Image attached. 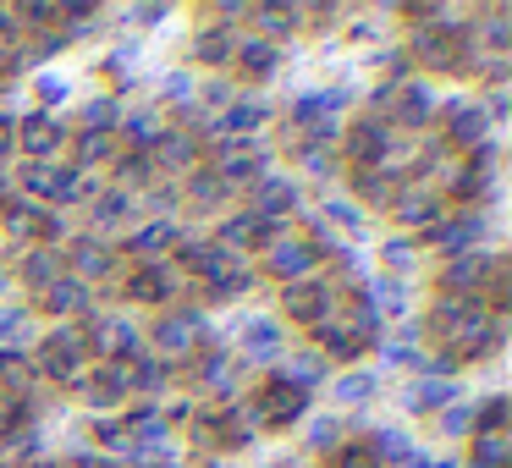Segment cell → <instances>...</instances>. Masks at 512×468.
Returning a JSON list of instances; mask_svg holds the SVG:
<instances>
[{"label":"cell","instance_id":"d590c367","mask_svg":"<svg viewBox=\"0 0 512 468\" xmlns=\"http://www.w3.org/2000/svg\"><path fill=\"white\" fill-rule=\"evenodd\" d=\"M133 336H138V331H133L127 320H111V325L100 331V347H105V353H122V358H127V353H133Z\"/></svg>","mask_w":512,"mask_h":468},{"label":"cell","instance_id":"f907efd6","mask_svg":"<svg viewBox=\"0 0 512 468\" xmlns=\"http://www.w3.org/2000/svg\"><path fill=\"white\" fill-rule=\"evenodd\" d=\"M380 358H386V364H408V358H413V336H397Z\"/></svg>","mask_w":512,"mask_h":468},{"label":"cell","instance_id":"680465c9","mask_svg":"<svg viewBox=\"0 0 512 468\" xmlns=\"http://www.w3.org/2000/svg\"><path fill=\"white\" fill-rule=\"evenodd\" d=\"M342 468H369V452H358V446H347V452H342Z\"/></svg>","mask_w":512,"mask_h":468},{"label":"cell","instance_id":"277c9868","mask_svg":"<svg viewBox=\"0 0 512 468\" xmlns=\"http://www.w3.org/2000/svg\"><path fill=\"white\" fill-rule=\"evenodd\" d=\"M61 138H67V127H61L50 111H34V116L23 122V133H17V144L28 149V160H56Z\"/></svg>","mask_w":512,"mask_h":468},{"label":"cell","instance_id":"d6a6232c","mask_svg":"<svg viewBox=\"0 0 512 468\" xmlns=\"http://www.w3.org/2000/svg\"><path fill=\"white\" fill-rule=\"evenodd\" d=\"M127 215H133V199H127V188H111L100 199V210H94V221L100 226H116V221H127Z\"/></svg>","mask_w":512,"mask_h":468},{"label":"cell","instance_id":"603a6c76","mask_svg":"<svg viewBox=\"0 0 512 468\" xmlns=\"http://www.w3.org/2000/svg\"><path fill=\"white\" fill-rule=\"evenodd\" d=\"M56 276H61V254H56V248H34V254L23 259V281H28V287H50Z\"/></svg>","mask_w":512,"mask_h":468},{"label":"cell","instance_id":"9f6ffc18","mask_svg":"<svg viewBox=\"0 0 512 468\" xmlns=\"http://www.w3.org/2000/svg\"><path fill=\"white\" fill-rule=\"evenodd\" d=\"M12 144H17V133H12V122H6V116H0V160L12 155Z\"/></svg>","mask_w":512,"mask_h":468},{"label":"cell","instance_id":"6f0895ef","mask_svg":"<svg viewBox=\"0 0 512 468\" xmlns=\"http://www.w3.org/2000/svg\"><path fill=\"white\" fill-rule=\"evenodd\" d=\"M39 94H45V100H61V94H67V83H61V78H39Z\"/></svg>","mask_w":512,"mask_h":468},{"label":"cell","instance_id":"ffe728a7","mask_svg":"<svg viewBox=\"0 0 512 468\" xmlns=\"http://www.w3.org/2000/svg\"><path fill=\"white\" fill-rule=\"evenodd\" d=\"M446 116H452L446 127H452L457 144H485V122H490V116L479 111V105H452Z\"/></svg>","mask_w":512,"mask_h":468},{"label":"cell","instance_id":"c3c4849f","mask_svg":"<svg viewBox=\"0 0 512 468\" xmlns=\"http://www.w3.org/2000/svg\"><path fill=\"white\" fill-rule=\"evenodd\" d=\"M28 331V320L17 309H0V336H6V342H12V336H23Z\"/></svg>","mask_w":512,"mask_h":468},{"label":"cell","instance_id":"3957f363","mask_svg":"<svg viewBox=\"0 0 512 468\" xmlns=\"http://www.w3.org/2000/svg\"><path fill=\"white\" fill-rule=\"evenodd\" d=\"M303 408H309V391H298L292 380H276V386H270L265 397L254 402V419H265V424H292Z\"/></svg>","mask_w":512,"mask_h":468},{"label":"cell","instance_id":"f6af8a7d","mask_svg":"<svg viewBox=\"0 0 512 468\" xmlns=\"http://www.w3.org/2000/svg\"><path fill=\"white\" fill-rule=\"evenodd\" d=\"M441 430H446V435H463V430H474V408H457V402H452V408L441 413Z\"/></svg>","mask_w":512,"mask_h":468},{"label":"cell","instance_id":"ba28073f","mask_svg":"<svg viewBox=\"0 0 512 468\" xmlns=\"http://www.w3.org/2000/svg\"><path fill=\"white\" fill-rule=\"evenodd\" d=\"M292 204H298V188H292L287 177H259L254 199H248V215H254V221H270V215L292 210Z\"/></svg>","mask_w":512,"mask_h":468},{"label":"cell","instance_id":"b9f144b4","mask_svg":"<svg viewBox=\"0 0 512 468\" xmlns=\"http://www.w3.org/2000/svg\"><path fill=\"white\" fill-rule=\"evenodd\" d=\"M39 369H45L50 380H67V386L78 380V364H72V358H61V353H50V347H45V358H39Z\"/></svg>","mask_w":512,"mask_h":468},{"label":"cell","instance_id":"7bdbcfd3","mask_svg":"<svg viewBox=\"0 0 512 468\" xmlns=\"http://www.w3.org/2000/svg\"><path fill=\"white\" fill-rule=\"evenodd\" d=\"M199 380L210 391H226V386H232V364H226V358H210V364L199 369Z\"/></svg>","mask_w":512,"mask_h":468},{"label":"cell","instance_id":"7dc6e473","mask_svg":"<svg viewBox=\"0 0 512 468\" xmlns=\"http://www.w3.org/2000/svg\"><path fill=\"white\" fill-rule=\"evenodd\" d=\"M133 435L138 441H155V435H166V424H160L155 413H133Z\"/></svg>","mask_w":512,"mask_h":468},{"label":"cell","instance_id":"7c38bea8","mask_svg":"<svg viewBox=\"0 0 512 468\" xmlns=\"http://www.w3.org/2000/svg\"><path fill=\"white\" fill-rule=\"evenodd\" d=\"M45 309L50 314H83L89 309V287H83L78 276H56L45 287Z\"/></svg>","mask_w":512,"mask_h":468},{"label":"cell","instance_id":"4fadbf2b","mask_svg":"<svg viewBox=\"0 0 512 468\" xmlns=\"http://www.w3.org/2000/svg\"><path fill=\"white\" fill-rule=\"evenodd\" d=\"M193 331H199V314H166V320L155 325L160 353H188V347H193Z\"/></svg>","mask_w":512,"mask_h":468},{"label":"cell","instance_id":"5b68a950","mask_svg":"<svg viewBox=\"0 0 512 468\" xmlns=\"http://www.w3.org/2000/svg\"><path fill=\"white\" fill-rule=\"evenodd\" d=\"M336 292L325 287V281H287V292H281V303H287L292 320H325V309H331Z\"/></svg>","mask_w":512,"mask_h":468},{"label":"cell","instance_id":"ab89813d","mask_svg":"<svg viewBox=\"0 0 512 468\" xmlns=\"http://www.w3.org/2000/svg\"><path fill=\"white\" fill-rule=\"evenodd\" d=\"M0 375H6V386H12V391L34 386V369H28V364H23V358H17V353H6V358H0Z\"/></svg>","mask_w":512,"mask_h":468},{"label":"cell","instance_id":"836d02e7","mask_svg":"<svg viewBox=\"0 0 512 468\" xmlns=\"http://www.w3.org/2000/svg\"><path fill=\"white\" fill-rule=\"evenodd\" d=\"M116 122H122V111H116L111 100H94V105H83V133H111Z\"/></svg>","mask_w":512,"mask_h":468},{"label":"cell","instance_id":"e575fe53","mask_svg":"<svg viewBox=\"0 0 512 468\" xmlns=\"http://www.w3.org/2000/svg\"><path fill=\"white\" fill-rule=\"evenodd\" d=\"M369 309H375V314H402V309H408V298H402V281H375V298H369Z\"/></svg>","mask_w":512,"mask_h":468},{"label":"cell","instance_id":"681fc988","mask_svg":"<svg viewBox=\"0 0 512 468\" xmlns=\"http://www.w3.org/2000/svg\"><path fill=\"white\" fill-rule=\"evenodd\" d=\"M325 215H331V221H342L347 232H358V215H353V204H342V199H331L325 204Z\"/></svg>","mask_w":512,"mask_h":468},{"label":"cell","instance_id":"6da1fadb","mask_svg":"<svg viewBox=\"0 0 512 468\" xmlns=\"http://www.w3.org/2000/svg\"><path fill=\"white\" fill-rule=\"evenodd\" d=\"M430 325H435V331H441L446 342L457 347V353H485V347L496 342V331H501V325L490 320V314L479 309V303H468V298H452V303H441Z\"/></svg>","mask_w":512,"mask_h":468},{"label":"cell","instance_id":"7a4b0ae2","mask_svg":"<svg viewBox=\"0 0 512 468\" xmlns=\"http://www.w3.org/2000/svg\"><path fill=\"white\" fill-rule=\"evenodd\" d=\"M23 188L34 193V199L67 204V199H78V193H83V182L72 177L67 166H56V160H28V166H23Z\"/></svg>","mask_w":512,"mask_h":468},{"label":"cell","instance_id":"4316f807","mask_svg":"<svg viewBox=\"0 0 512 468\" xmlns=\"http://www.w3.org/2000/svg\"><path fill=\"white\" fill-rule=\"evenodd\" d=\"M155 149H160V160H166L171 171H188L193 166V133H166Z\"/></svg>","mask_w":512,"mask_h":468},{"label":"cell","instance_id":"d4e9b609","mask_svg":"<svg viewBox=\"0 0 512 468\" xmlns=\"http://www.w3.org/2000/svg\"><path fill=\"white\" fill-rule=\"evenodd\" d=\"M127 292H133V298H144V303H160V298H171V276H166V270H155V265H144Z\"/></svg>","mask_w":512,"mask_h":468},{"label":"cell","instance_id":"f1b7e54d","mask_svg":"<svg viewBox=\"0 0 512 468\" xmlns=\"http://www.w3.org/2000/svg\"><path fill=\"white\" fill-rule=\"evenodd\" d=\"M408 402L413 408H446V402H452V380H419V386L408 391Z\"/></svg>","mask_w":512,"mask_h":468},{"label":"cell","instance_id":"8fae6325","mask_svg":"<svg viewBox=\"0 0 512 468\" xmlns=\"http://www.w3.org/2000/svg\"><path fill=\"white\" fill-rule=\"evenodd\" d=\"M386 144H391V127L380 122H358L353 127V138H347V160H358V166H364V160H380L386 155Z\"/></svg>","mask_w":512,"mask_h":468},{"label":"cell","instance_id":"1f68e13d","mask_svg":"<svg viewBox=\"0 0 512 468\" xmlns=\"http://www.w3.org/2000/svg\"><path fill=\"white\" fill-rule=\"evenodd\" d=\"M232 34H226V28H210V34H199V61H210V67H221L226 56H232Z\"/></svg>","mask_w":512,"mask_h":468},{"label":"cell","instance_id":"11a10c76","mask_svg":"<svg viewBox=\"0 0 512 468\" xmlns=\"http://www.w3.org/2000/svg\"><path fill=\"white\" fill-rule=\"evenodd\" d=\"M6 39H17V12H6V6H0V45H6Z\"/></svg>","mask_w":512,"mask_h":468},{"label":"cell","instance_id":"f35d334b","mask_svg":"<svg viewBox=\"0 0 512 468\" xmlns=\"http://www.w3.org/2000/svg\"><path fill=\"white\" fill-rule=\"evenodd\" d=\"M226 193H232V188H226V182L215 177V171H210V177H193V199H199L204 210H210V204H221Z\"/></svg>","mask_w":512,"mask_h":468},{"label":"cell","instance_id":"ac0fdd59","mask_svg":"<svg viewBox=\"0 0 512 468\" xmlns=\"http://www.w3.org/2000/svg\"><path fill=\"white\" fill-rule=\"evenodd\" d=\"M67 259L78 265V281H83V276H105V270L116 265L111 248H105L100 237H83V243H72V254H67Z\"/></svg>","mask_w":512,"mask_h":468},{"label":"cell","instance_id":"9c48e42d","mask_svg":"<svg viewBox=\"0 0 512 468\" xmlns=\"http://www.w3.org/2000/svg\"><path fill=\"white\" fill-rule=\"evenodd\" d=\"M270 270H276L281 281H309L314 270V248L309 243H292V237H281V243H270Z\"/></svg>","mask_w":512,"mask_h":468},{"label":"cell","instance_id":"6125c7cd","mask_svg":"<svg viewBox=\"0 0 512 468\" xmlns=\"http://www.w3.org/2000/svg\"><path fill=\"white\" fill-rule=\"evenodd\" d=\"M435 468H463V463H452V457H446V463H435Z\"/></svg>","mask_w":512,"mask_h":468},{"label":"cell","instance_id":"4dcf8cb0","mask_svg":"<svg viewBox=\"0 0 512 468\" xmlns=\"http://www.w3.org/2000/svg\"><path fill=\"white\" fill-rule=\"evenodd\" d=\"M111 155H116V138L111 133H83L78 138V160H83V166H105Z\"/></svg>","mask_w":512,"mask_h":468},{"label":"cell","instance_id":"60d3db41","mask_svg":"<svg viewBox=\"0 0 512 468\" xmlns=\"http://www.w3.org/2000/svg\"><path fill=\"white\" fill-rule=\"evenodd\" d=\"M182 259H188V265L204 276V270H210L215 259H221V248H215V243H182Z\"/></svg>","mask_w":512,"mask_h":468},{"label":"cell","instance_id":"8d00e7d4","mask_svg":"<svg viewBox=\"0 0 512 468\" xmlns=\"http://www.w3.org/2000/svg\"><path fill=\"white\" fill-rule=\"evenodd\" d=\"M320 342H325V353H331V358H358V347H364L353 331H331V325L320 331Z\"/></svg>","mask_w":512,"mask_h":468},{"label":"cell","instance_id":"91938a15","mask_svg":"<svg viewBox=\"0 0 512 468\" xmlns=\"http://www.w3.org/2000/svg\"><path fill=\"white\" fill-rule=\"evenodd\" d=\"M12 413H17V408H12L6 397H0V430H12Z\"/></svg>","mask_w":512,"mask_h":468},{"label":"cell","instance_id":"7402d4cb","mask_svg":"<svg viewBox=\"0 0 512 468\" xmlns=\"http://www.w3.org/2000/svg\"><path fill=\"white\" fill-rule=\"evenodd\" d=\"M237 61H243V72H254V78H270L281 56H276L270 39H243V45H237Z\"/></svg>","mask_w":512,"mask_h":468},{"label":"cell","instance_id":"5bb4252c","mask_svg":"<svg viewBox=\"0 0 512 468\" xmlns=\"http://www.w3.org/2000/svg\"><path fill=\"white\" fill-rule=\"evenodd\" d=\"M441 215H446V204L435 193H402V204H397L402 226H441Z\"/></svg>","mask_w":512,"mask_h":468},{"label":"cell","instance_id":"cb8c5ba5","mask_svg":"<svg viewBox=\"0 0 512 468\" xmlns=\"http://www.w3.org/2000/svg\"><path fill=\"white\" fill-rule=\"evenodd\" d=\"M259 122H265V105H259V100H243V105H232V111H226L221 122L210 127V133H254Z\"/></svg>","mask_w":512,"mask_h":468},{"label":"cell","instance_id":"9a60e30c","mask_svg":"<svg viewBox=\"0 0 512 468\" xmlns=\"http://www.w3.org/2000/svg\"><path fill=\"white\" fill-rule=\"evenodd\" d=\"M485 265H490V259L485 254H452V259H446V270H441V287L446 292H474V281L479 276H485Z\"/></svg>","mask_w":512,"mask_h":468},{"label":"cell","instance_id":"8992f818","mask_svg":"<svg viewBox=\"0 0 512 468\" xmlns=\"http://www.w3.org/2000/svg\"><path fill=\"white\" fill-rule=\"evenodd\" d=\"M215 177L232 188V182H259L265 177V149H254V144H226L221 149V160H215Z\"/></svg>","mask_w":512,"mask_h":468},{"label":"cell","instance_id":"52a82bcc","mask_svg":"<svg viewBox=\"0 0 512 468\" xmlns=\"http://www.w3.org/2000/svg\"><path fill=\"white\" fill-rule=\"evenodd\" d=\"M375 105H380V111H391L397 122L419 127V122H424V111H430V89H419V83H397V89L375 94Z\"/></svg>","mask_w":512,"mask_h":468},{"label":"cell","instance_id":"bcb514c9","mask_svg":"<svg viewBox=\"0 0 512 468\" xmlns=\"http://www.w3.org/2000/svg\"><path fill=\"white\" fill-rule=\"evenodd\" d=\"M386 265L391 270H413V243H402V237H397V243H386Z\"/></svg>","mask_w":512,"mask_h":468},{"label":"cell","instance_id":"484cf974","mask_svg":"<svg viewBox=\"0 0 512 468\" xmlns=\"http://www.w3.org/2000/svg\"><path fill=\"white\" fill-rule=\"evenodd\" d=\"M248 17H259L270 39H276V34H292V28L303 23V12H298V6H254V12H248Z\"/></svg>","mask_w":512,"mask_h":468},{"label":"cell","instance_id":"be15d7a7","mask_svg":"<svg viewBox=\"0 0 512 468\" xmlns=\"http://www.w3.org/2000/svg\"><path fill=\"white\" fill-rule=\"evenodd\" d=\"M34 468H56V463H34Z\"/></svg>","mask_w":512,"mask_h":468},{"label":"cell","instance_id":"44dd1931","mask_svg":"<svg viewBox=\"0 0 512 468\" xmlns=\"http://www.w3.org/2000/svg\"><path fill=\"white\" fill-rule=\"evenodd\" d=\"M243 353L248 358H276L281 353V325L276 320H254L243 331Z\"/></svg>","mask_w":512,"mask_h":468},{"label":"cell","instance_id":"30bf717a","mask_svg":"<svg viewBox=\"0 0 512 468\" xmlns=\"http://www.w3.org/2000/svg\"><path fill=\"white\" fill-rule=\"evenodd\" d=\"M6 232L23 237V243H34L39 232L56 237V221L45 215V204H28V199H23V204H12V210H6Z\"/></svg>","mask_w":512,"mask_h":468},{"label":"cell","instance_id":"db71d44e","mask_svg":"<svg viewBox=\"0 0 512 468\" xmlns=\"http://www.w3.org/2000/svg\"><path fill=\"white\" fill-rule=\"evenodd\" d=\"M56 6H28V12H23V23H56Z\"/></svg>","mask_w":512,"mask_h":468},{"label":"cell","instance_id":"94428289","mask_svg":"<svg viewBox=\"0 0 512 468\" xmlns=\"http://www.w3.org/2000/svg\"><path fill=\"white\" fill-rule=\"evenodd\" d=\"M78 468H116V463H111V457H83Z\"/></svg>","mask_w":512,"mask_h":468},{"label":"cell","instance_id":"e0dca14e","mask_svg":"<svg viewBox=\"0 0 512 468\" xmlns=\"http://www.w3.org/2000/svg\"><path fill=\"white\" fill-rule=\"evenodd\" d=\"M507 463H512V441H507V430L474 435V457H468V468H507Z\"/></svg>","mask_w":512,"mask_h":468},{"label":"cell","instance_id":"f5cc1de1","mask_svg":"<svg viewBox=\"0 0 512 468\" xmlns=\"http://www.w3.org/2000/svg\"><path fill=\"white\" fill-rule=\"evenodd\" d=\"M122 177L127 182H138V177H149V155L138 149V155H127V166H122Z\"/></svg>","mask_w":512,"mask_h":468},{"label":"cell","instance_id":"83f0119b","mask_svg":"<svg viewBox=\"0 0 512 468\" xmlns=\"http://www.w3.org/2000/svg\"><path fill=\"white\" fill-rule=\"evenodd\" d=\"M369 446H375L380 463H408V457H413V446H408V435H402V430H375V441H369Z\"/></svg>","mask_w":512,"mask_h":468},{"label":"cell","instance_id":"d6986e66","mask_svg":"<svg viewBox=\"0 0 512 468\" xmlns=\"http://www.w3.org/2000/svg\"><path fill=\"white\" fill-rule=\"evenodd\" d=\"M479 215H457V221H446V226H435V243L446 248V254H468V243L479 237Z\"/></svg>","mask_w":512,"mask_h":468},{"label":"cell","instance_id":"2e32d148","mask_svg":"<svg viewBox=\"0 0 512 468\" xmlns=\"http://www.w3.org/2000/svg\"><path fill=\"white\" fill-rule=\"evenodd\" d=\"M259 237H265V221H254V215H232V221L221 226V243H215V248L237 259V248H254Z\"/></svg>","mask_w":512,"mask_h":468},{"label":"cell","instance_id":"ee69618b","mask_svg":"<svg viewBox=\"0 0 512 468\" xmlns=\"http://www.w3.org/2000/svg\"><path fill=\"white\" fill-rule=\"evenodd\" d=\"M369 391H375V380H369V375H347V380H336V397H342V402H364Z\"/></svg>","mask_w":512,"mask_h":468},{"label":"cell","instance_id":"74e56055","mask_svg":"<svg viewBox=\"0 0 512 468\" xmlns=\"http://www.w3.org/2000/svg\"><path fill=\"white\" fill-rule=\"evenodd\" d=\"M127 138H133V144H160V138H166V122H155V116H133V122H127Z\"/></svg>","mask_w":512,"mask_h":468},{"label":"cell","instance_id":"f546056e","mask_svg":"<svg viewBox=\"0 0 512 468\" xmlns=\"http://www.w3.org/2000/svg\"><path fill=\"white\" fill-rule=\"evenodd\" d=\"M171 243H177V232H171V226L166 221H160V226H144V232H138L133 237V254H144V259H155V254H166V248Z\"/></svg>","mask_w":512,"mask_h":468},{"label":"cell","instance_id":"816d5d0a","mask_svg":"<svg viewBox=\"0 0 512 468\" xmlns=\"http://www.w3.org/2000/svg\"><path fill=\"white\" fill-rule=\"evenodd\" d=\"M331 441H342V424H336V419H320V424H314V446H331Z\"/></svg>","mask_w":512,"mask_h":468}]
</instances>
